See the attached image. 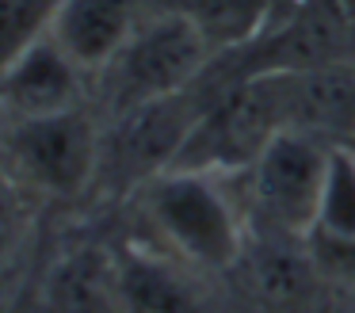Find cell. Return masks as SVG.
Wrapping results in <instances>:
<instances>
[{"mask_svg":"<svg viewBox=\"0 0 355 313\" xmlns=\"http://www.w3.org/2000/svg\"><path fill=\"white\" fill-rule=\"evenodd\" d=\"M164 241L199 267H230L241 256V221L214 172L168 168L141 187Z\"/></svg>","mask_w":355,"mask_h":313,"instance_id":"6da1fadb","label":"cell"},{"mask_svg":"<svg viewBox=\"0 0 355 313\" xmlns=\"http://www.w3.org/2000/svg\"><path fill=\"white\" fill-rule=\"evenodd\" d=\"M283 126H291L286 122L283 69L256 73L248 81H241L230 96H222L210 111H202L176 168H199V172H214V176L248 168Z\"/></svg>","mask_w":355,"mask_h":313,"instance_id":"7a4b0ae2","label":"cell"},{"mask_svg":"<svg viewBox=\"0 0 355 313\" xmlns=\"http://www.w3.org/2000/svg\"><path fill=\"white\" fill-rule=\"evenodd\" d=\"M12 176L50 198H73L103 164V137L80 107L39 119H12L4 130Z\"/></svg>","mask_w":355,"mask_h":313,"instance_id":"3957f363","label":"cell"},{"mask_svg":"<svg viewBox=\"0 0 355 313\" xmlns=\"http://www.w3.org/2000/svg\"><path fill=\"white\" fill-rule=\"evenodd\" d=\"M210 53H214V46L207 42V35L172 8H164L161 19L134 27L126 46L115 53V61L103 69L111 76L115 115L126 107L149 103V99L187 92L195 76L207 69Z\"/></svg>","mask_w":355,"mask_h":313,"instance_id":"277c9868","label":"cell"},{"mask_svg":"<svg viewBox=\"0 0 355 313\" xmlns=\"http://www.w3.org/2000/svg\"><path fill=\"white\" fill-rule=\"evenodd\" d=\"M329 153L332 145H321L309 130H279L248 164V195L256 214L286 237L313 233L329 176Z\"/></svg>","mask_w":355,"mask_h":313,"instance_id":"5b68a950","label":"cell"},{"mask_svg":"<svg viewBox=\"0 0 355 313\" xmlns=\"http://www.w3.org/2000/svg\"><path fill=\"white\" fill-rule=\"evenodd\" d=\"M199 119L202 111L195 107L191 88L164 96V99H149V103H138V107H126V111H119L111 134L103 137L100 168H111V176L123 183H141L146 187L161 172L176 168L180 153L191 142Z\"/></svg>","mask_w":355,"mask_h":313,"instance_id":"8992f818","label":"cell"},{"mask_svg":"<svg viewBox=\"0 0 355 313\" xmlns=\"http://www.w3.org/2000/svg\"><path fill=\"white\" fill-rule=\"evenodd\" d=\"M80 69L58 50L50 35L31 42L0 73V115L4 119H39L73 111L80 99Z\"/></svg>","mask_w":355,"mask_h":313,"instance_id":"52a82bcc","label":"cell"},{"mask_svg":"<svg viewBox=\"0 0 355 313\" xmlns=\"http://www.w3.org/2000/svg\"><path fill=\"white\" fill-rule=\"evenodd\" d=\"M46 35L80 73H103L134 35L130 0H62Z\"/></svg>","mask_w":355,"mask_h":313,"instance_id":"ba28073f","label":"cell"},{"mask_svg":"<svg viewBox=\"0 0 355 313\" xmlns=\"http://www.w3.org/2000/svg\"><path fill=\"white\" fill-rule=\"evenodd\" d=\"M46 313H123L115 267L96 252H73L42 282Z\"/></svg>","mask_w":355,"mask_h":313,"instance_id":"9c48e42d","label":"cell"},{"mask_svg":"<svg viewBox=\"0 0 355 313\" xmlns=\"http://www.w3.org/2000/svg\"><path fill=\"white\" fill-rule=\"evenodd\" d=\"M123 313H195V294L168 264L153 256H126L115 264Z\"/></svg>","mask_w":355,"mask_h":313,"instance_id":"30bf717a","label":"cell"},{"mask_svg":"<svg viewBox=\"0 0 355 313\" xmlns=\"http://www.w3.org/2000/svg\"><path fill=\"white\" fill-rule=\"evenodd\" d=\"M172 12L187 15L214 46H241L263 27L275 0H168Z\"/></svg>","mask_w":355,"mask_h":313,"instance_id":"8fae6325","label":"cell"},{"mask_svg":"<svg viewBox=\"0 0 355 313\" xmlns=\"http://www.w3.org/2000/svg\"><path fill=\"white\" fill-rule=\"evenodd\" d=\"M313 233L336 244H355V153L340 149V145H332L329 153V176H324Z\"/></svg>","mask_w":355,"mask_h":313,"instance_id":"7c38bea8","label":"cell"},{"mask_svg":"<svg viewBox=\"0 0 355 313\" xmlns=\"http://www.w3.org/2000/svg\"><path fill=\"white\" fill-rule=\"evenodd\" d=\"M62 0H0V73L46 35Z\"/></svg>","mask_w":355,"mask_h":313,"instance_id":"4fadbf2b","label":"cell"},{"mask_svg":"<svg viewBox=\"0 0 355 313\" xmlns=\"http://www.w3.org/2000/svg\"><path fill=\"white\" fill-rule=\"evenodd\" d=\"M0 252H4V229H0Z\"/></svg>","mask_w":355,"mask_h":313,"instance_id":"5bb4252c","label":"cell"}]
</instances>
